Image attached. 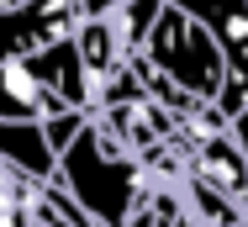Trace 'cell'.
<instances>
[{"instance_id": "obj_1", "label": "cell", "mask_w": 248, "mask_h": 227, "mask_svg": "<svg viewBox=\"0 0 248 227\" xmlns=\"http://www.w3.org/2000/svg\"><path fill=\"white\" fill-rule=\"evenodd\" d=\"M58 185L95 217V227H127L143 206H153L148 169L111 137L106 122H85L79 137L58 153Z\"/></svg>"}, {"instance_id": "obj_2", "label": "cell", "mask_w": 248, "mask_h": 227, "mask_svg": "<svg viewBox=\"0 0 248 227\" xmlns=\"http://www.w3.org/2000/svg\"><path fill=\"white\" fill-rule=\"evenodd\" d=\"M143 58H148L164 80H174L180 90L201 95V100H217L222 80H227V58H222L217 37L206 32V21H196V16H190L185 5H174V0H164L148 43H143Z\"/></svg>"}, {"instance_id": "obj_3", "label": "cell", "mask_w": 248, "mask_h": 227, "mask_svg": "<svg viewBox=\"0 0 248 227\" xmlns=\"http://www.w3.org/2000/svg\"><path fill=\"white\" fill-rule=\"evenodd\" d=\"M185 5L196 21H206V32L217 37L222 58H227V80L217 90V111L232 122L248 106V0H174Z\"/></svg>"}, {"instance_id": "obj_4", "label": "cell", "mask_w": 248, "mask_h": 227, "mask_svg": "<svg viewBox=\"0 0 248 227\" xmlns=\"http://www.w3.org/2000/svg\"><path fill=\"white\" fill-rule=\"evenodd\" d=\"M227 132H232V143H238V153L248 159V106L238 111V116H232V122H227Z\"/></svg>"}]
</instances>
